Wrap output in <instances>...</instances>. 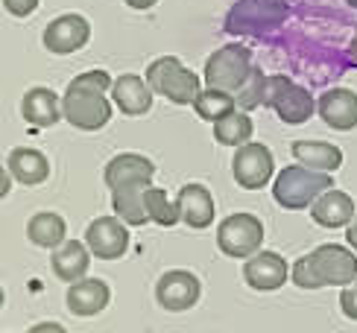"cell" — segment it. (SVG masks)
Here are the masks:
<instances>
[{"mask_svg": "<svg viewBox=\"0 0 357 333\" xmlns=\"http://www.w3.org/2000/svg\"><path fill=\"white\" fill-rule=\"evenodd\" d=\"M290 281L299 290L349 286L351 281H357V251L337 243H322L290 266Z\"/></svg>", "mask_w": 357, "mask_h": 333, "instance_id": "6da1fadb", "label": "cell"}, {"mask_svg": "<svg viewBox=\"0 0 357 333\" xmlns=\"http://www.w3.org/2000/svg\"><path fill=\"white\" fill-rule=\"evenodd\" d=\"M331 187H334L331 173H319L302 164H290L273 181V199L284 210H302V208H310Z\"/></svg>", "mask_w": 357, "mask_h": 333, "instance_id": "7a4b0ae2", "label": "cell"}, {"mask_svg": "<svg viewBox=\"0 0 357 333\" xmlns=\"http://www.w3.org/2000/svg\"><path fill=\"white\" fill-rule=\"evenodd\" d=\"M146 82L155 94L176 105H193L202 94V79L193 70H188L176 56H158L155 62L146 65Z\"/></svg>", "mask_w": 357, "mask_h": 333, "instance_id": "3957f363", "label": "cell"}, {"mask_svg": "<svg viewBox=\"0 0 357 333\" xmlns=\"http://www.w3.org/2000/svg\"><path fill=\"white\" fill-rule=\"evenodd\" d=\"M287 0H237L226 12L222 29L229 36H266L287 21Z\"/></svg>", "mask_w": 357, "mask_h": 333, "instance_id": "277c9868", "label": "cell"}, {"mask_svg": "<svg viewBox=\"0 0 357 333\" xmlns=\"http://www.w3.org/2000/svg\"><path fill=\"white\" fill-rule=\"evenodd\" d=\"M252 70H255V65H252V50L243 47V44H226V47H217L205 59L202 82L208 88L237 94V91L249 82Z\"/></svg>", "mask_w": 357, "mask_h": 333, "instance_id": "5b68a950", "label": "cell"}, {"mask_svg": "<svg viewBox=\"0 0 357 333\" xmlns=\"http://www.w3.org/2000/svg\"><path fill=\"white\" fill-rule=\"evenodd\" d=\"M217 246L226 257L249 261V257L258 254L264 246V222L255 214H249V210L229 214L217 225Z\"/></svg>", "mask_w": 357, "mask_h": 333, "instance_id": "8992f818", "label": "cell"}, {"mask_svg": "<svg viewBox=\"0 0 357 333\" xmlns=\"http://www.w3.org/2000/svg\"><path fill=\"white\" fill-rule=\"evenodd\" d=\"M62 114L73 129L82 132H97L106 129L112 120V102L106 94L100 91H88V88H73L68 85L62 94Z\"/></svg>", "mask_w": 357, "mask_h": 333, "instance_id": "52a82bcc", "label": "cell"}, {"mask_svg": "<svg viewBox=\"0 0 357 333\" xmlns=\"http://www.w3.org/2000/svg\"><path fill=\"white\" fill-rule=\"evenodd\" d=\"M275 173V158H273V149L249 141L243 146L234 149V158H231V176L234 181L241 185L243 190H261L270 185V178Z\"/></svg>", "mask_w": 357, "mask_h": 333, "instance_id": "ba28073f", "label": "cell"}, {"mask_svg": "<svg viewBox=\"0 0 357 333\" xmlns=\"http://www.w3.org/2000/svg\"><path fill=\"white\" fill-rule=\"evenodd\" d=\"M41 41L53 56H70L91 41V21L79 12H65L44 26Z\"/></svg>", "mask_w": 357, "mask_h": 333, "instance_id": "9c48e42d", "label": "cell"}, {"mask_svg": "<svg viewBox=\"0 0 357 333\" xmlns=\"http://www.w3.org/2000/svg\"><path fill=\"white\" fill-rule=\"evenodd\" d=\"M202 281L188 269H170L155 284V301L167 313H185L199 304Z\"/></svg>", "mask_w": 357, "mask_h": 333, "instance_id": "30bf717a", "label": "cell"}, {"mask_svg": "<svg viewBox=\"0 0 357 333\" xmlns=\"http://www.w3.org/2000/svg\"><path fill=\"white\" fill-rule=\"evenodd\" d=\"M85 243L100 261H117L129 249V229L121 217H97L88 222Z\"/></svg>", "mask_w": 357, "mask_h": 333, "instance_id": "8fae6325", "label": "cell"}, {"mask_svg": "<svg viewBox=\"0 0 357 333\" xmlns=\"http://www.w3.org/2000/svg\"><path fill=\"white\" fill-rule=\"evenodd\" d=\"M287 275H290L287 261L278 251H270V249H261L258 254H252L243 263V281H246L249 290H255V293L281 290V286L287 284Z\"/></svg>", "mask_w": 357, "mask_h": 333, "instance_id": "7c38bea8", "label": "cell"}, {"mask_svg": "<svg viewBox=\"0 0 357 333\" xmlns=\"http://www.w3.org/2000/svg\"><path fill=\"white\" fill-rule=\"evenodd\" d=\"M273 111L278 114L281 123L287 126H302L310 120V114L317 111V100L305 85H296L290 77L281 79L278 94L273 100Z\"/></svg>", "mask_w": 357, "mask_h": 333, "instance_id": "4fadbf2b", "label": "cell"}, {"mask_svg": "<svg viewBox=\"0 0 357 333\" xmlns=\"http://www.w3.org/2000/svg\"><path fill=\"white\" fill-rule=\"evenodd\" d=\"M112 304V290L106 281L100 278H82L77 284H68V295H65V307L70 316H79V319H91L100 316Z\"/></svg>", "mask_w": 357, "mask_h": 333, "instance_id": "5bb4252c", "label": "cell"}, {"mask_svg": "<svg viewBox=\"0 0 357 333\" xmlns=\"http://www.w3.org/2000/svg\"><path fill=\"white\" fill-rule=\"evenodd\" d=\"M317 111L322 117V123L334 132L357 129V94L351 88H331L319 94Z\"/></svg>", "mask_w": 357, "mask_h": 333, "instance_id": "9a60e30c", "label": "cell"}, {"mask_svg": "<svg viewBox=\"0 0 357 333\" xmlns=\"http://www.w3.org/2000/svg\"><path fill=\"white\" fill-rule=\"evenodd\" d=\"M176 205H178V214H182V222L193 231H202L214 222V214H217L214 196L205 185H199V181H190V185L178 187Z\"/></svg>", "mask_w": 357, "mask_h": 333, "instance_id": "2e32d148", "label": "cell"}, {"mask_svg": "<svg viewBox=\"0 0 357 333\" xmlns=\"http://www.w3.org/2000/svg\"><path fill=\"white\" fill-rule=\"evenodd\" d=\"M153 97H155V91L150 88V82L144 77H138V73H123V77H117L112 85V102L126 117L146 114L153 109Z\"/></svg>", "mask_w": 357, "mask_h": 333, "instance_id": "e0dca14e", "label": "cell"}, {"mask_svg": "<svg viewBox=\"0 0 357 333\" xmlns=\"http://www.w3.org/2000/svg\"><path fill=\"white\" fill-rule=\"evenodd\" d=\"M21 117L26 120V126H36V129L56 126L59 120H65L62 97L53 94V91L44 88V85L29 88L24 94V100H21Z\"/></svg>", "mask_w": 357, "mask_h": 333, "instance_id": "ac0fdd59", "label": "cell"}, {"mask_svg": "<svg viewBox=\"0 0 357 333\" xmlns=\"http://www.w3.org/2000/svg\"><path fill=\"white\" fill-rule=\"evenodd\" d=\"M155 176V164L141 155V153H121L114 155L106 164V173H102V181H106L109 190H117L123 185H135V181H153Z\"/></svg>", "mask_w": 357, "mask_h": 333, "instance_id": "d6986e66", "label": "cell"}, {"mask_svg": "<svg viewBox=\"0 0 357 333\" xmlns=\"http://www.w3.org/2000/svg\"><path fill=\"white\" fill-rule=\"evenodd\" d=\"M310 217H314V222L322 225V229H349L351 219L357 217V208L349 193L331 187L310 205Z\"/></svg>", "mask_w": 357, "mask_h": 333, "instance_id": "ffe728a7", "label": "cell"}, {"mask_svg": "<svg viewBox=\"0 0 357 333\" xmlns=\"http://www.w3.org/2000/svg\"><path fill=\"white\" fill-rule=\"evenodd\" d=\"M9 173L15 176V181L24 187H38L50 178V161L41 149L33 146H15L9 158H6Z\"/></svg>", "mask_w": 357, "mask_h": 333, "instance_id": "44dd1931", "label": "cell"}, {"mask_svg": "<svg viewBox=\"0 0 357 333\" xmlns=\"http://www.w3.org/2000/svg\"><path fill=\"white\" fill-rule=\"evenodd\" d=\"M88 266H91V249H88V243H79V240H65L50 257L53 275L65 284L82 281L88 275Z\"/></svg>", "mask_w": 357, "mask_h": 333, "instance_id": "7402d4cb", "label": "cell"}, {"mask_svg": "<svg viewBox=\"0 0 357 333\" xmlns=\"http://www.w3.org/2000/svg\"><path fill=\"white\" fill-rule=\"evenodd\" d=\"M26 240L38 249L56 251L68 240V222L65 217H59L56 210H38L26 222Z\"/></svg>", "mask_w": 357, "mask_h": 333, "instance_id": "603a6c76", "label": "cell"}, {"mask_svg": "<svg viewBox=\"0 0 357 333\" xmlns=\"http://www.w3.org/2000/svg\"><path fill=\"white\" fill-rule=\"evenodd\" d=\"M153 181H135V185H123L112 190V208H114V217H121L126 225H146L150 222V214H146V202H144V193Z\"/></svg>", "mask_w": 357, "mask_h": 333, "instance_id": "cb8c5ba5", "label": "cell"}, {"mask_svg": "<svg viewBox=\"0 0 357 333\" xmlns=\"http://www.w3.org/2000/svg\"><path fill=\"white\" fill-rule=\"evenodd\" d=\"M293 158L302 166H310V170L319 173H337L343 166V149L325 141H296L293 146Z\"/></svg>", "mask_w": 357, "mask_h": 333, "instance_id": "d4e9b609", "label": "cell"}, {"mask_svg": "<svg viewBox=\"0 0 357 333\" xmlns=\"http://www.w3.org/2000/svg\"><path fill=\"white\" fill-rule=\"evenodd\" d=\"M252 132H255V123L243 109H234L229 117H222L214 123V141L222 146H243L252 141Z\"/></svg>", "mask_w": 357, "mask_h": 333, "instance_id": "484cf974", "label": "cell"}, {"mask_svg": "<svg viewBox=\"0 0 357 333\" xmlns=\"http://www.w3.org/2000/svg\"><path fill=\"white\" fill-rule=\"evenodd\" d=\"M237 109V97L229 91H217V88H202V94L193 102V111H197L208 123H217V120L229 117Z\"/></svg>", "mask_w": 357, "mask_h": 333, "instance_id": "4316f807", "label": "cell"}, {"mask_svg": "<svg viewBox=\"0 0 357 333\" xmlns=\"http://www.w3.org/2000/svg\"><path fill=\"white\" fill-rule=\"evenodd\" d=\"M146 202V214H150V222L161 225V229H173L176 222H182V214H178V205L170 202V193L165 187H146L144 193Z\"/></svg>", "mask_w": 357, "mask_h": 333, "instance_id": "83f0119b", "label": "cell"}, {"mask_svg": "<svg viewBox=\"0 0 357 333\" xmlns=\"http://www.w3.org/2000/svg\"><path fill=\"white\" fill-rule=\"evenodd\" d=\"M266 77H270V73H264L261 68H255V70H252V77H249V82L234 94L237 105H241L243 111L261 109V105L266 102Z\"/></svg>", "mask_w": 357, "mask_h": 333, "instance_id": "f1b7e54d", "label": "cell"}, {"mask_svg": "<svg viewBox=\"0 0 357 333\" xmlns=\"http://www.w3.org/2000/svg\"><path fill=\"white\" fill-rule=\"evenodd\" d=\"M340 310H343L346 319L357 322V281L343 286V293H340Z\"/></svg>", "mask_w": 357, "mask_h": 333, "instance_id": "f546056e", "label": "cell"}, {"mask_svg": "<svg viewBox=\"0 0 357 333\" xmlns=\"http://www.w3.org/2000/svg\"><path fill=\"white\" fill-rule=\"evenodd\" d=\"M41 0H3V9L12 15V18H29L38 9Z\"/></svg>", "mask_w": 357, "mask_h": 333, "instance_id": "4dcf8cb0", "label": "cell"}, {"mask_svg": "<svg viewBox=\"0 0 357 333\" xmlns=\"http://www.w3.org/2000/svg\"><path fill=\"white\" fill-rule=\"evenodd\" d=\"M26 333H68V330H65V325H59V322H38Z\"/></svg>", "mask_w": 357, "mask_h": 333, "instance_id": "1f68e13d", "label": "cell"}, {"mask_svg": "<svg viewBox=\"0 0 357 333\" xmlns=\"http://www.w3.org/2000/svg\"><path fill=\"white\" fill-rule=\"evenodd\" d=\"M12 181H15V176L9 173V166H3V176H0V185H3V187H0V196H3V199L9 196V190H12Z\"/></svg>", "mask_w": 357, "mask_h": 333, "instance_id": "d6a6232c", "label": "cell"}, {"mask_svg": "<svg viewBox=\"0 0 357 333\" xmlns=\"http://www.w3.org/2000/svg\"><path fill=\"white\" fill-rule=\"evenodd\" d=\"M123 3L129 6V9H138V12H146V9H153L158 0H123Z\"/></svg>", "mask_w": 357, "mask_h": 333, "instance_id": "836d02e7", "label": "cell"}, {"mask_svg": "<svg viewBox=\"0 0 357 333\" xmlns=\"http://www.w3.org/2000/svg\"><path fill=\"white\" fill-rule=\"evenodd\" d=\"M346 243H349V249H354V251H357V217L351 219V225L346 229Z\"/></svg>", "mask_w": 357, "mask_h": 333, "instance_id": "e575fe53", "label": "cell"}, {"mask_svg": "<svg viewBox=\"0 0 357 333\" xmlns=\"http://www.w3.org/2000/svg\"><path fill=\"white\" fill-rule=\"evenodd\" d=\"M349 62L357 65V33H354V38H351V44H349Z\"/></svg>", "mask_w": 357, "mask_h": 333, "instance_id": "d590c367", "label": "cell"}, {"mask_svg": "<svg viewBox=\"0 0 357 333\" xmlns=\"http://www.w3.org/2000/svg\"><path fill=\"white\" fill-rule=\"evenodd\" d=\"M346 3H349L351 9H357V0H346Z\"/></svg>", "mask_w": 357, "mask_h": 333, "instance_id": "8d00e7d4", "label": "cell"}, {"mask_svg": "<svg viewBox=\"0 0 357 333\" xmlns=\"http://www.w3.org/2000/svg\"><path fill=\"white\" fill-rule=\"evenodd\" d=\"M3 333H6V330H3Z\"/></svg>", "mask_w": 357, "mask_h": 333, "instance_id": "74e56055", "label": "cell"}]
</instances>
